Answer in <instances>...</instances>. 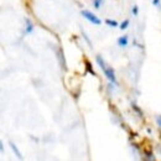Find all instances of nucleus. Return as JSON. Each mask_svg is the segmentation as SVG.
Instances as JSON below:
<instances>
[{
    "mask_svg": "<svg viewBox=\"0 0 161 161\" xmlns=\"http://www.w3.org/2000/svg\"><path fill=\"white\" fill-rule=\"evenodd\" d=\"M97 62H98V64L101 66V68L103 69L104 74L107 76V78L110 80V82H112V83H117V79H115V74H114L113 68L108 67V66L103 62V60H102V57H101V56H97Z\"/></svg>",
    "mask_w": 161,
    "mask_h": 161,
    "instance_id": "nucleus-1",
    "label": "nucleus"
},
{
    "mask_svg": "<svg viewBox=\"0 0 161 161\" xmlns=\"http://www.w3.org/2000/svg\"><path fill=\"white\" fill-rule=\"evenodd\" d=\"M82 15H83L87 20H89L92 24H94V25H101V24H102L101 19L97 18L93 13H91V11H88V10H83V11H82Z\"/></svg>",
    "mask_w": 161,
    "mask_h": 161,
    "instance_id": "nucleus-2",
    "label": "nucleus"
},
{
    "mask_svg": "<svg viewBox=\"0 0 161 161\" xmlns=\"http://www.w3.org/2000/svg\"><path fill=\"white\" fill-rule=\"evenodd\" d=\"M10 147H11V150L14 151V154L16 155V157H18L19 160H23V155H21V152L19 151V149L16 147V145H15L14 142H10Z\"/></svg>",
    "mask_w": 161,
    "mask_h": 161,
    "instance_id": "nucleus-3",
    "label": "nucleus"
},
{
    "mask_svg": "<svg viewBox=\"0 0 161 161\" xmlns=\"http://www.w3.org/2000/svg\"><path fill=\"white\" fill-rule=\"evenodd\" d=\"M118 45L120 46V47H125L126 45H128V36L125 35V36H122L119 40H118Z\"/></svg>",
    "mask_w": 161,
    "mask_h": 161,
    "instance_id": "nucleus-4",
    "label": "nucleus"
},
{
    "mask_svg": "<svg viewBox=\"0 0 161 161\" xmlns=\"http://www.w3.org/2000/svg\"><path fill=\"white\" fill-rule=\"evenodd\" d=\"M32 30H34L32 23H31L29 19H26V30H25V32H26V34H30V32H32Z\"/></svg>",
    "mask_w": 161,
    "mask_h": 161,
    "instance_id": "nucleus-5",
    "label": "nucleus"
},
{
    "mask_svg": "<svg viewBox=\"0 0 161 161\" xmlns=\"http://www.w3.org/2000/svg\"><path fill=\"white\" fill-rule=\"evenodd\" d=\"M105 24H108V25L112 26V27H117V26H118V23L114 21V20H110V19H107V20H105Z\"/></svg>",
    "mask_w": 161,
    "mask_h": 161,
    "instance_id": "nucleus-6",
    "label": "nucleus"
},
{
    "mask_svg": "<svg viewBox=\"0 0 161 161\" xmlns=\"http://www.w3.org/2000/svg\"><path fill=\"white\" fill-rule=\"evenodd\" d=\"M102 3H103V0H93V6L96 9H99L101 5H102Z\"/></svg>",
    "mask_w": 161,
    "mask_h": 161,
    "instance_id": "nucleus-7",
    "label": "nucleus"
},
{
    "mask_svg": "<svg viewBox=\"0 0 161 161\" xmlns=\"http://www.w3.org/2000/svg\"><path fill=\"white\" fill-rule=\"evenodd\" d=\"M128 25H129V20H125V21H123V23H122L120 29H122V30H125V29L128 27Z\"/></svg>",
    "mask_w": 161,
    "mask_h": 161,
    "instance_id": "nucleus-8",
    "label": "nucleus"
},
{
    "mask_svg": "<svg viewBox=\"0 0 161 161\" xmlns=\"http://www.w3.org/2000/svg\"><path fill=\"white\" fill-rule=\"evenodd\" d=\"M152 4H154L156 8H160V9H161V0H152Z\"/></svg>",
    "mask_w": 161,
    "mask_h": 161,
    "instance_id": "nucleus-9",
    "label": "nucleus"
},
{
    "mask_svg": "<svg viewBox=\"0 0 161 161\" xmlns=\"http://www.w3.org/2000/svg\"><path fill=\"white\" fill-rule=\"evenodd\" d=\"M138 13H139V8H138V5H134V6H133V15L136 16Z\"/></svg>",
    "mask_w": 161,
    "mask_h": 161,
    "instance_id": "nucleus-10",
    "label": "nucleus"
},
{
    "mask_svg": "<svg viewBox=\"0 0 161 161\" xmlns=\"http://www.w3.org/2000/svg\"><path fill=\"white\" fill-rule=\"evenodd\" d=\"M156 122H157V124H159V126L161 128V115H159V117L156 118Z\"/></svg>",
    "mask_w": 161,
    "mask_h": 161,
    "instance_id": "nucleus-11",
    "label": "nucleus"
}]
</instances>
